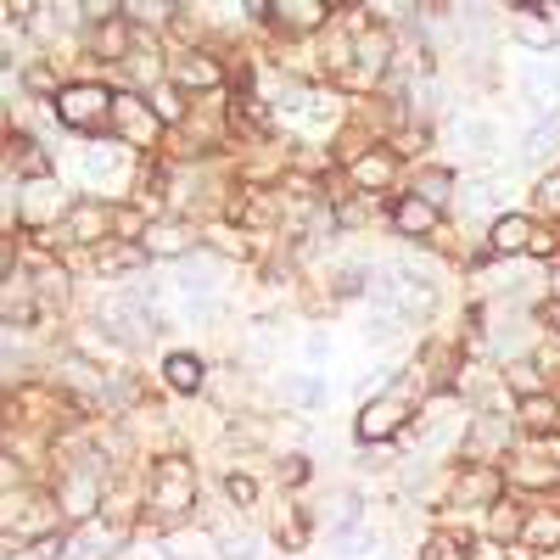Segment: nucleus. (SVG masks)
<instances>
[{
  "label": "nucleus",
  "mask_w": 560,
  "mask_h": 560,
  "mask_svg": "<svg viewBox=\"0 0 560 560\" xmlns=\"http://www.w3.org/2000/svg\"><path fill=\"white\" fill-rule=\"evenodd\" d=\"M107 107H113L107 90H96V84H73L68 96L57 102V118H62L68 129H96V124L107 118Z\"/></svg>",
  "instance_id": "f257e3e1"
},
{
  "label": "nucleus",
  "mask_w": 560,
  "mask_h": 560,
  "mask_svg": "<svg viewBox=\"0 0 560 560\" xmlns=\"http://www.w3.org/2000/svg\"><path fill=\"white\" fill-rule=\"evenodd\" d=\"M168 387L197 393V387H202V359H197V353H168Z\"/></svg>",
  "instance_id": "f03ea898"
},
{
  "label": "nucleus",
  "mask_w": 560,
  "mask_h": 560,
  "mask_svg": "<svg viewBox=\"0 0 560 560\" xmlns=\"http://www.w3.org/2000/svg\"><path fill=\"white\" fill-rule=\"evenodd\" d=\"M493 247H499V253H522V247H533V242H527V219H516V213L499 219V224H493Z\"/></svg>",
  "instance_id": "7ed1b4c3"
},
{
  "label": "nucleus",
  "mask_w": 560,
  "mask_h": 560,
  "mask_svg": "<svg viewBox=\"0 0 560 560\" xmlns=\"http://www.w3.org/2000/svg\"><path fill=\"white\" fill-rule=\"evenodd\" d=\"M432 208L427 202H398V230H409V236H420V230H432Z\"/></svg>",
  "instance_id": "20e7f679"
},
{
  "label": "nucleus",
  "mask_w": 560,
  "mask_h": 560,
  "mask_svg": "<svg viewBox=\"0 0 560 560\" xmlns=\"http://www.w3.org/2000/svg\"><path fill=\"white\" fill-rule=\"evenodd\" d=\"M179 79L185 84H219V68L202 62V57H191V62H179Z\"/></svg>",
  "instance_id": "39448f33"
},
{
  "label": "nucleus",
  "mask_w": 560,
  "mask_h": 560,
  "mask_svg": "<svg viewBox=\"0 0 560 560\" xmlns=\"http://www.w3.org/2000/svg\"><path fill=\"white\" fill-rule=\"evenodd\" d=\"M135 258H140V253H135V247H118V253H107V258H102V253H96V269H113V275H118V269H129V264H135Z\"/></svg>",
  "instance_id": "423d86ee"
},
{
  "label": "nucleus",
  "mask_w": 560,
  "mask_h": 560,
  "mask_svg": "<svg viewBox=\"0 0 560 560\" xmlns=\"http://www.w3.org/2000/svg\"><path fill=\"white\" fill-rule=\"evenodd\" d=\"M465 135H471V147H477V152L493 147V124H465Z\"/></svg>",
  "instance_id": "0eeeda50"
},
{
  "label": "nucleus",
  "mask_w": 560,
  "mask_h": 560,
  "mask_svg": "<svg viewBox=\"0 0 560 560\" xmlns=\"http://www.w3.org/2000/svg\"><path fill=\"white\" fill-rule=\"evenodd\" d=\"M527 420H533V427H544V420H555V404H544V398H527Z\"/></svg>",
  "instance_id": "6e6552de"
},
{
  "label": "nucleus",
  "mask_w": 560,
  "mask_h": 560,
  "mask_svg": "<svg viewBox=\"0 0 560 560\" xmlns=\"http://www.w3.org/2000/svg\"><path fill=\"white\" fill-rule=\"evenodd\" d=\"M224 493L236 499V504H247V499H253V482H247V477H230V482H224Z\"/></svg>",
  "instance_id": "1a4fd4ad"
},
{
  "label": "nucleus",
  "mask_w": 560,
  "mask_h": 560,
  "mask_svg": "<svg viewBox=\"0 0 560 560\" xmlns=\"http://www.w3.org/2000/svg\"><path fill=\"white\" fill-rule=\"evenodd\" d=\"M538 202H544V208H560V179H544V185H538Z\"/></svg>",
  "instance_id": "9d476101"
},
{
  "label": "nucleus",
  "mask_w": 560,
  "mask_h": 560,
  "mask_svg": "<svg viewBox=\"0 0 560 560\" xmlns=\"http://www.w3.org/2000/svg\"><path fill=\"white\" fill-rule=\"evenodd\" d=\"M258 549H253V538H242V544H224V560H253Z\"/></svg>",
  "instance_id": "9b49d317"
},
{
  "label": "nucleus",
  "mask_w": 560,
  "mask_h": 560,
  "mask_svg": "<svg viewBox=\"0 0 560 560\" xmlns=\"http://www.w3.org/2000/svg\"><path fill=\"white\" fill-rule=\"evenodd\" d=\"M158 113H163V118H179V102L168 96V90H163V96H158Z\"/></svg>",
  "instance_id": "f8f14e48"
}]
</instances>
